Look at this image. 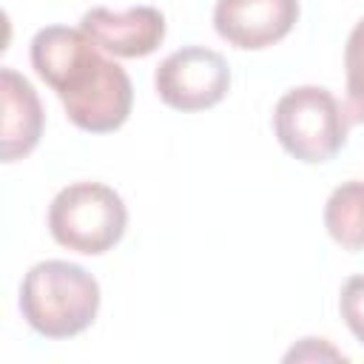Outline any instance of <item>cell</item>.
I'll return each instance as SVG.
<instances>
[{
    "label": "cell",
    "instance_id": "obj_1",
    "mask_svg": "<svg viewBox=\"0 0 364 364\" xmlns=\"http://www.w3.org/2000/svg\"><path fill=\"white\" fill-rule=\"evenodd\" d=\"M31 65L80 131L108 134L125 125L134 105L131 77L82 28H40L31 40Z\"/></svg>",
    "mask_w": 364,
    "mask_h": 364
},
{
    "label": "cell",
    "instance_id": "obj_2",
    "mask_svg": "<svg viewBox=\"0 0 364 364\" xmlns=\"http://www.w3.org/2000/svg\"><path fill=\"white\" fill-rule=\"evenodd\" d=\"M100 310L97 279L65 259H46L28 267L20 284V313L46 338H71L88 330Z\"/></svg>",
    "mask_w": 364,
    "mask_h": 364
},
{
    "label": "cell",
    "instance_id": "obj_3",
    "mask_svg": "<svg viewBox=\"0 0 364 364\" xmlns=\"http://www.w3.org/2000/svg\"><path fill=\"white\" fill-rule=\"evenodd\" d=\"M347 131V108L321 85L290 88L273 108V134L279 145L307 165L333 159L344 148Z\"/></svg>",
    "mask_w": 364,
    "mask_h": 364
},
{
    "label": "cell",
    "instance_id": "obj_4",
    "mask_svg": "<svg viewBox=\"0 0 364 364\" xmlns=\"http://www.w3.org/2000/svg\"><path fill=\"white\" fill-rule=\"evenodd\" d=\"M128 228L122 196L102 182L65 185L48 205V230L57 245L100 256L111 250Z\"/></svg>",
    "mask_w": 364,
    "mask_h": 364
},
{
    "label": "cell",
    "instance_id": "obj_5",
    "mask_svg": "<svg viewBox=\"0 0 364 364\" xmlns=\"http://www.w3.org/2000/svg\"><path fill=\"white\" fill-rule=\"evenodd\" d=\"M154 88L173 111H205L225 100L230 88V68L219 51L185 46L156 65Z\"/></svg>",
    "mask_w": 364,
    "mask_h": 364
},
{
    "label": "cell",
    "instance_id": "obj_6",
    "mask_svg": "<svg viewBox=\"0 0 364 364\" xmlns=\"http://www.w3.org/2000/svg\"><path fill=\"white\" fill-rule=\"evenodd\" d=\"M299 20V0H216V34L242 51H259L284 40Z\"/></svg>",
    "mask_w": 364,
    "mask_h": 364
},
{
    "label": "cell",
    "instance_id": "obj_7",
    "mask_svg": "<svg viewBox=\"0 0 364 364\" xmlns=\"http://www.w3.org/2000/svg\"><path fill=\"white\" fill-rule=\"evenodd\" d=\"M80 28L114 57H148L165 40V17L154 6H134L125 11H111L105 6L88 9Z\"/></svg>",
    "mask_w": 364,
    "mask_h": 364
},
{
    "label": "cell",
    "instance_id": "obj_8",
    "mask_svg": "<svg viewBox=\"0 0 364 364\" xmlns=\"http://www.w3.org/2000/svg\"><path fill=\"white\" fill-rule=\"evenodd\" d=\"M0 100H3V131H0V156L3 162H17L28 156L46 125L43 102L31 82L14 68H0Z\"/></svg>",
    "mask_w": 364,
    "mask_h": 364
},
{
    "label": "cell",
    "instance_id": "obj_9",
    "mask_svg": "<svg viewBox=\"0 0 364 364\" xmlns=\"http://www.w3.org/2000/svg\"><path fill=\"white\" fill-rule=\"evenodd\" d=\"M324 228L344 250H364V182H341L327 196Z\"/></svg>",
    "mask_w": 364,
    "mask_h": 364
},
{
    "label": "cell",
    "instance_id": "obj_10",
    "mask_svg": "<svg viewBox=\"0 0 364 364\" xmlns=\"http://www.w3.org/2000/svg\"><path fill=\"white\" fill-rule=\"evenodd\" d=\"M344 77H347V117L364 122V17L353 26L344 46Z\"/></svg>",
    "mask_w": 364,
    "mask_h": 364
},
{
    "label": "cell",
    "instance_id": "obj_11",
    "mask_svg": "<svg viewBox=\"0 0 364 364\" xmlns=\"http://www.w3.org/2000/svg\"><path fill=\"white\" fill-rule=\"evenodd\" d=\"M338 310L350 333L364 344V276H350L341 284L338 296Z\"/></svg>",
    "mask_w": 364,
    "mask_h": 364
},
{
    "label": "cell",
    "instance_id": "obj_12",
    "mask_svg": "<svg viewBox=\"0 0 364 364\" xmlns=\"http://www.w3.org/2000/svg\"><path fill=\"white\" fill-rule=\"evenodd\" d=\"M284 358H287V361H293V358H341V361H344V355H341L338 350L327 347L324 338H301V344L293 347Z\"/></svg>",
    "mask_w": 364,
    "mask_h": 364
}]
</instances>
